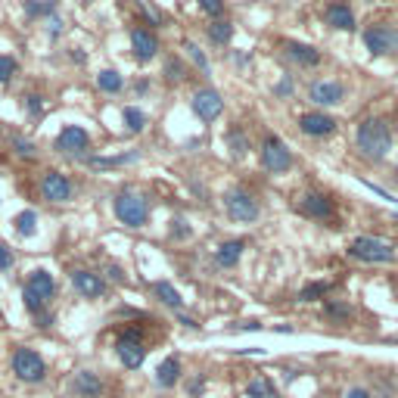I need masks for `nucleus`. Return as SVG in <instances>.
Listing matches in <instances>:
<instances>
[{
  "instance_id": "obj_1",
  "label": "nucleus",
  "mask_w": 398,
  "mask_h": 398,
  "mask_svg": "<svg viewBox=\"0 0 398 398\" xmlns=\"http://www.w3.org/2000/svg\"><path fill=\"white\" fill-rule=\"evenodd\" d=\"M354 137H358V150L367 159H386L392 150V131L383 119H364Z\"/></svg>"
},
{
  "instance_id": "obj_2",
  "label": "nucleus",
  "mask_w": 398,
  "mask_h": 398,
  "mask_svg": "<svg viewBox=\"0 0 398 398\" xmlns=\"http://www.w3.org/2000/svg\"><path fill=\"white\" fill-rule=\"evenodd\" d=\"M53 293H56V280L50 277V271L34 267V271L28 274V284L22 289V302H25V308L32 311V314H41L47 302L53 299Z\"/></svg>"
},
{
  "instance_id": "obj_3",
  "label": "nucleus",
  "mask_w": 398,
  "mask_h": 398,
  "mask_svg": "<svg viewBox=\"0 0 398 398\" xmlns=\"http://www.w3.org/2000/svg\"><path fill=\"white\" fill-rule=\"evenodd\" d=\"M115 208V218H119L125 227H143L150 218V206L143 197H137V193H119L112 202Z\"/></svg>"
},
{
  "instance_id": "obj_4",
  "label": "nucleus",
  "mask_w": 398,
  "mask_h": 398,
  "mask_svg": "<svg viewBox=\"0 0 398 398\" xmlns=\"http://www.w3.org/2000/svg\"><path fill=\"white\" fill-rule=\"evenodd\" d=\"M349 256L361 258V262H371V265H383V262H395V249L389 243L376 240V237H358L349 246Z\"/></svg>"
},
{
  "instance_id": "obj_5",
  "label": "nucleus",
  "mask_w": 398,
  "mask_h": 398,
  "mask_svg": "<svg viewBox=\"0 0 398 398\" xmlns=\"http://www.w3.org/2000/svg\"><path fill=\"white\" fill-rule=\"evenodd\" d=\"M13 373L22 383H41L47 373V364L34 349H16L13 352Z\"/></svg>"
},
{
  "instance_id": "obj_6",
  "label": "nucleus",
  "mask_w": 398,
  "mask_h": 398,
  "mask_svg": "<svg viewBox=\"0 0 398 398\" xmlns=\"http://www.w3.org/2000/svg\"><path fill=\"white\" fill-rule=\"evenodd\" d=\"M224 206H227L230 218L240 221V224H249V221L258 218V202L252 199L246 190H230L227 197H224Z\"/></svg>"
},
{
  "instance_id": "obj_7",
  "label": "nucleus",
  "mask_w": 398,
  "mask_h": 398,
  "mask_svg": "<svg viewBox=\"0 0 398 398\" xmlns=\"http://www.w3.org/2000/svg\"><path fill=\"white\" fill-rule=\"evenodd\" d=\"M262 165L267 171H274V175H284V171H289L293 156H289L286 143L277 140V137H267L265 147H262Z\"/></svg>"
},
{
  "instance_id": "obj_8",
  "label": "nucleus",
  "mask_w": 398,
  "mask_h": 398,
  "mask_svg": "<svg viewBox=\"0 0 398 398\" xmlns=\"http://www.w3.org/2000/svg\"><path fill=\"white\" fill-rule=\"evenodd\" d=\"M364 44L373 56H383V53H392L398 50V32L389 25H371L364 32Z\"/></svg>"
},
{
  "instance_id": "obj_9",
  "label": "nucleus",
  "mask_w": 398,
  "mask_h": 398,
  "mask_svg": "<svg viewBox=\"0 0 398 398\" xmlns=\"http://www.w3.org/2000/svg\"><path fill=\"white\" fill-rule=\"evenodd\" d=\"M119 358L121 364L128 367V371H137V367L143 364V358H147V349H143V339L137 330H128L125 336L119 339Z\"/></svg>"
},
{
  "instance_id": "obj_10",
  "label": "nucleus",
  "mask_w": 398,
  "mask_h": 398,
  "mask_svg": "<svg viewBox=\"0 0 398 398\" xmlns=\"http://www.w3.org/2000/svg\"><path fill=\"white\" fill-rule=\"evenodd\" d=\"M221 110H224V100L212 88L197 91V97H193V112H197L202 121H215L221 115Z\"/></svg>"
},
{
  "instance_id": "obj_11",
  "label": "nucleus",
  "mask_w": 398,
  "mask_h": 398,
  "mask_svg": "<svg viewBox=\"0 0 398 398\" xmlns=\"http://www.w3.org/2000/svg\"><path fill=\"white\" fill-rule=\"evenodd\" d=\"M41 193H44V199L50 202H69L72 199V184L66 175H60V171H50L41 180Z\"/></svg>"
},
{
  "instance_id": "obj_12",
  "label": "nucleus",
  "mask_w": 398,
  "mask_h": 398,
  "mask_svg": "<svg viewBox=\"0 0 398 398\" xmlns=\"http://www.w3.org/2000/svg\"><path fill=\"white\" fill-rule=\"evenodd\" d=\"M72 286L84 296V299H100L106 293V284L100 274H91V271H72Z\"/></svg>"
},
{
  "instance_id": "obj_13",
  "label": "nucleus",
  "mask_w": 398,
  "mask_h": 398,
  "mask_svg": "<svg viewBox=\"0 0 398 398\" xmlns=\"http://www.w3.org/2000/svg\"><path fill=\"white\" fill-rule=\"evenodd\" d=\"M88 143H91L88 131L78 125L62 128V134L56 137V150H60V153H81V150H88Z\"/></svg>"
},
{
  "instance_id": "obj_14",
  "label": "nucleus",
  "mask_w": 398,
  "mask_h": 398,
  "mask_svg": "<svg viewBox=\"0 0 398 398\" xmlns=\"http://www.w3.org/2000/svg\"><path fill=\"white\" fill-rule=\"evenodd\" d=\"M299 128H302V134H308V137H327L336 131V119H330V115H324V112H308L299 119Z\"/></svg>"
},
{
  "instance_id": "obj_15",
  "label": "nucleus",
  "mask_w": 398,
  "mask_h": 398,
  "mask_svg": "<svg viewBox=\"0 0 398 398\" xmlns=\"http://www.w3.org/2000/svg\"><path fill=\"white\" fill-rule=\"evenodd\" d=\"M131 47H134L137 60L147 62V60H153V56H156L159 41H156L153 32H147V28H134V32H131Z\"/></svg>"
},
{
  "instance_id": "obj_16",
  "label": "nucleus",
  "mask_w": 398,
  "mask_h": 398,
  "mask_svg": "<svg viewBox=\"0 0 398 398\" xmlns=\"http://www.w3.org/2000/svg\"><path fill=\"white\" fill-rule=\"evenodd\" d=\"M302 215H308V218H333V199L330 197H321V193H308V197H302L299 202Z\"/></svg>"
},
{
  "instance_id": "obj_17",
  "label": "nucleus",
  "mask_w": 398,
  "mask_h": 398,
  "mask_svg": "<svg viewBox=\"0 0 398 398\" xmlns=\"http://www.w3.org/2000/svg\"><path fill=\"white\" fill-rule=\"evenodd\" d=\"M72 392L78 398H100L103 395V380L91 371H81V373H75V380H72Z\"/></svg>"
},
{
  "instance_id": "obj_18",
  "label": "nucleus",
  "mask_w": 398,
  "mask_h": 398,
  "mask_svg": "<svg viewBox=\"0 0 398 398\" xmlns=\"http://www.w3.org/2000/svg\"><path fill=\"white\" fill-rule=\"evenodd\" d=\"M343 84H336V81H317V84H311V100H314L317 106H336V103H343Z\"/></svg>"
},
{
  "instance_id": "obj_19",
  "label": "nucleus",
  "mask_w": 398,
  "mask_h": 398,
  "mask_svg": "<svg viewBox=\"0 0 398 398\" xmlns=\"http://www.w3.org/2000/svg\"><path fill=\"white\" fill-rule=\"evenodd\" d=\"M327 22H330L333 28H339V32H352V28H354V13H352L345 4H330Z\"/></svg>"
},
{
  "instance_id": "obj_20",
  "label": "nucleus",
  "mask_w": 398,
  "mask_h": 398,
  "mask_svg": "<svg viewBox=\"0 0 398 398\" xmlns=\"http://www.w3.org/2000/svg\"><path fill=\"white\" fill-rule=\"evenodd\" d=\"M243 249H246L243 240H227V243H221L218 252H215V262H218L221 267H234L237 262H240Z\"/></svg>"
},
{
  "instance_id": "obj_21",
  "label": "nucleus",
  "mask_w": 398,
  "mask_h": 398,
  "mask_svg": "<svg viewBox=\"0 0 398 398\" xmlns=\"http://www.w3.org/2000/svg\"><path fill=\"white\" fill-rule=\"evenodd\" d=\"M178 380H180V361L178 358H165L162 364L156 367V383L162 389H171Z\"/></svg>"
},
{
  "instance_id": "obj_22",
  "label": "nucleus",
  "mask_w": 398,
  "mask_h": 398,
  "mask_svg": "<svg viewBox=\"0 0 398 398\" xmlns=\"http://www.w3.org/2000/svg\"><path fill=\"white\" fill-rule=\"evenodd\" d=\"M286 56L296 60L299 66H317V62H321V53L308 44H286Z\"/></svg>"
},
{
  "instance_id": "obj_23",
  "label": "nucleus",
  "mask_w": 398,
  "mask_h": 398,
  "mask_svg": "<svg viewBox=\"0 0 398 398\" xmlns=\"http://www.w3.org/2000/svg\"><path fill=\"white\" fill-rule=\"evenodd\" d=\"M246 398H277V389H274V383L267 376H256L246 386Z\"/></svg>"
},
{
  "instance_id": "obj_24",
  "label": "nucleus",
  "mask_w": 398,
  "mask_h": 398,
  "mask_svg": "<svg viewBox=\"0 0 398 398\" xmlns=\"http://www.w3.org/2000/svg\"><path fill=\"white\" fill-rule=\"evenodd\" d=\"M153 296L159 302H165V305H171V308H180L184 305V299H180V293L171 284H165V280H159V284H153Z\"/></svg>"
},
{
  "instance_id": "obj_25",
  "label": "nucleus",
  "mask_w": 398,
  "mask_h": 398,
  "mask_svg": "<svg viewBox=\"0 0 398 398\" xmlns=\"http://www.w3.org/2000/svg\"><path fill=\"white\" fill-rule=\"evenodd\" d=\"M34 230H38V215L28 208V212H22L16 218V234L19 237H34Z\"/></svg>"
},
{
  "instance_id": "obj_26",
  "label": "nucleus",
  "mask_w": 398,
  "mask_h": 398,
  "mask_svg": "<svg viewBox=\"0 0 398 398\" xmlns=\"http://www.w3.org/2000/svg\"><path fill=\"white\" fill-rule=\"evenodd\" d=\"M121 119H125V125H128V131H143V125H147V115H143L137 106H125V112H121Z\"/></svg>"
},
{
  "instance_id": "obj_27",
  "label": "nucleus",
  "mask_w": 398,
  "mask_h": 398,
  "mask_svg": "<svg viewBox=\"0 0 398 398\" xmlns=\"http://www.w3.org/2000/svg\"><path fill=\"white\" fill-rule=\"evenodd\" d=\"M97 84H100V91L115 93V91H121V75L119 72H112V69H106V72H100L97 75Z\"/></svg>"
},
{
  "instance_id": "obj_28",
  "label": "nucleus",
  "mask_w": 398,
  "mask_h": 398,
  "mask_svg": "<svg viewBox=\"0 0 398 398\" xmlns=\"http://www.w3.org/2000/svg\"><path fill=\"white\" fill-rule=\"evenodd\" d=\"M208 38H212L215 44H230V38H234V25H230V22L208 25Z\"/></svg>"
},
{
  "instance_id": "obj_29",
  "label": "nucleus",
  "mask_w": 398,
  "mask_h": 398,
  "mask_svg": "<svg viewBox=\"0 0 398 398\" xmlns=\"http://www.w3.org/2000/svg\"><path fill=\"white\" fill-rule=\"evenodd\" d=\"M327 293H330V284H327V280H321V284H308L299 293V299L302 302H314V299H321V296H327Z\"/></svg>"
},
{
  "instance_id": "obj_30",
  "label": "nucleus",
  "mask_w": 398,
  "mask_h": 398,
  "mask_svg": "<svg viewBox=\"0 0 398 398\" xmlns=\"http://www.w3.org/2000/svg\"><path fill=\"white\" fill-rule=\"evenodd\" d=\"M56 0H47V4H38V0H25V13L28 16H41V13H53Z\"/></svg>"
},
{
  "instance_id": "obj_31",
  "label": "nucleus",
  "mask_w": 398,
  "mask_h": 398,
  "mask_svg": "<svg viewBox=\"0 0 398 398\" xmlns=\"http://www.w3.org/2000/svg\"><path fill=\"white\" fill-rule=\"evenodd\" d=\"M16 75V60L13 56H0V84H6Z\"/></svg>"
},
{
  "instance_id": "obj_32",
  "label": "nucleus",
  "mask_w": 398,
  "mask_h": 398,
  "mask_svg": "<svg viewBox=\"0 0 398 398\" xmlns=\"http://www.w3.org/2000/svg\"><path fill=\"white\" fill-rule=\"evenodd\" d=\"M187 53H190L193 60H197V66H199V69L208 75V60H206V56H202V50H199L197 44H187Z\"/></svg>"
},
{
  "instance_id": "obj_33",
  "label": "nucleus",
  "mask_w": 398,
  "mask_h": 398,
  "mask_svg": "<svg viewBox=\"0 0 398 398\" xmlns=\"http://www.w3.org/2000/svg\"><path fill=\"white\" fill-rule=\"evenodd\" d=\"M227 140H230V147H234V156H243V153H246V140H243L240 131H230Z\"/></svg>"
},
{
  "instance_id": "obj_34",
  "label": "nucleus",
  "mask_w": 398,
  "mask_h": 398,
  "mask_svg": "<svg viewBox=\"0 0 398 398\" xmlns=\"http://www.w3.org/2000/svg\"><path fill=\"white\" fill-rule=\"evenodd\" d=\"M199 6L208 13V16H218V13L224 10V0H199Z\"/></svg>"
},
{
  "instance_id": "obj_35",
  "label": "nucleus",
  "mask_w": 398,
  "mask_h": 398,
  "mask_svg": "<svg viewBox=\"0 0 398 398\" xmlns=\"http://www.w3.org/2000/svg\"><path fill=\"white\" fill-rule=\"evenodd\" d=\"M327 314H330V317H349L352 311H349V305H339V302H330V305H327Z\"/></svg>"
},
{
  "instance_id": "obj_36",
  "label": "nucleus",
  "mask_w": 398,
  "mask_h": 398,
  "mask_svg": "<svg viewBox=\"0 0 398 398\" xmlns=\"http://www.w3.org/2000/svg\"><path fill=\"white\" fill-rule=\"evenodd\" d=\"M10 267H13V252L0 243V271H10Z\"/></svg>"
},
{
  "instance_id": "obj_37",
  "label": "nucleus",
  "mask_w": 398,
  "mask_h": 398,
  "mask_svg": "<svg viewBox=\"0 0 398 398\" xmlns=\"http://www.w3.org/2000/svg\"><path fill=\"white\" fill-rule=\"evenodd\" d=\"M274 93H277V97H289V93H293V81H289V78H284V81L274 88Z\"/></svg>"
},
{
  "instance_id": "obj_38",
  "label": "nucleus",
  "mask_w": 398,
  "mask_h": 398,
  "mask_svg": "<svg viewBox=\"0 0 398 398\" xmlns=\"http://www.w3.org/2000/svg\"><path fill=\"white\" fill-rule=\"evenodd\" d=\"M345 398H373V395H371V389L354 386V389H349V392H345Z\"/></svg>"
},
{
  "instance_id": "obj_39",
  "label": "nucleus",
  "mask_w": 398,
  "mask_h": 398,
  "mask_svg": "<svg viewBox=\"0 0 398 398\" xmlns=\"http://www.w3.org/2000/svg\"><path fill=\"white\" fill-rule=\"evenodd\" d=\"M16 153H19V156H32V153H34V147H32L28 140H16Z\"/></svg>"
},
{
  "instance_id": "obj_40",
  "label": "nucleus",
  "mask_w": 398,
  "mask_h": 398,
  "mask_svg": "<svg viewBox=\"0 0 398 398\" xmlns=\"http://www.w3.org/2000/svg\"><path fill=\"white\" fill-rule=\"evenodd\" d=\"M202 392H206V380H193V383H190V395L197 398V395H202Z\"/></svg>"
},
{
  "instance_id": "obj_41",
  "label": "nucleus",
  "mask_w": 398,
  "mask_h": 398,
  "mask_svg": "<svg viewBox=\"0 0 398 398\" xmlns=\"http://www.w3.org/2000/svg\"><path fill=\"white\" fill-rule=\"evenodd\" d=\"M28 110H32V115H41V110H44V106H41V97H28Z\"/></svg>"
},
{
  "instance_id": "obj_42",
  "label": "nucleus",
  "mask_w": 398,
  "mask_h": 398,
  "mask_svg": "<svg viewBox=\"0 0 398 398\" xmlns=\"http://www.w3.org/2000/svg\"><path fill=\"white\" fill-rule=\"evenodd\" d=\"M168 78H171V81H178V78H180V66H178V62H168Z\"/></svg>"
},
{
  "instance_id": "obj_43",
  "label": "nucleus",
  "mask_w": 398,
  "mask_h": 398,
  "mask_svg": "<svg viewBox=\"0 0 398 398\" xmlns=\"http://www.w3.org/2000/svg\"><path fill=\"white\" fill-rule=\"evenodd\" d=\"M110 277H112V280H121V277H125V274H121V271H119V267H115V265H112V267H110Z\"/></svg>"
}]
</instances>
